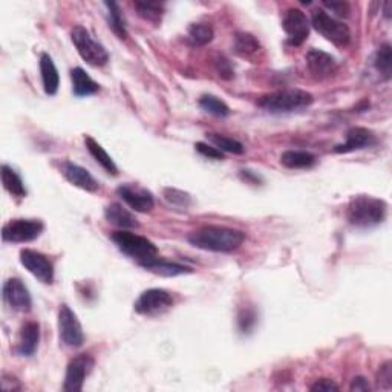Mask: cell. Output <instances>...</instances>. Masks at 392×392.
Listing matches in <instances>:
<instances>
[{"label":"cell","mask_w":392,"mask_h":392,"mask_svg":"<svg viewBox=\"0 0 392 392\" xmlns=\"http://www.w3.org/2000/svg\"><path fill=\"white\" fill-rule=\"evenodd\" d=\"M189 243L205 251H215V253H229L233 250H238L245 240V233L235 229H229V227H219V225H205L192 231L189 238Z\"/></svg>","instance_id":"cell-1"},{"label":"cell","mask_w":392,"mask_h":392,"mask_svg":"<svg viewBox=\"0 0 392 392\" xmlns=\"http://www.w3.org/2000/svg\"><path fill=\"white\" fill-rule=\"evenodd\" d=\"M388 204L380 198L359 195L351 199L347 209V219L351 225L369 229L382 224L386 218Z\"/></svg>","instance_id":"cell-2"},{"label":"cell","mask_w":392,"mask_h":392,"mask_svg":"<svg viewBox=\"0 0 392 392\" xmlns=\"http://www.w3.org/2000/svg\"><path fill=\"white\" fill-rule=\"evenodd\" d=\"M313 101V95L302 89H282L264 95L258 105L270 114H290L311 106Z\"/></svg>","instance_id":"cell-3"},{"label":"cell","mask_w":392,"mask_h":392,"mask_svg":"<svg viewBox=\"0 0 392 392\" xmlns=\"http://www.w3.org/2000/svg\"><path fill=\"white\" fill-rule=\"evenodd\" d=\"M111 238L115 245L118 247V250L121 253H125L130 259H134L140 267L158 258L156 245L147 238L135 235V233H130L126 230L115 231L112 233Z\"/></svg>","instance_id":"cell-4"},{"label":"cell","mask_w":392,"mask_h":392,"mask_svg":"<svg viewBox=\"0 0 392 392\" xmlns=\"http://www.w3.org/2000/svg\"><path fill=\"white\" fill-rule=\"evenodd\" d=\"M71 40L74 46L77 48V52L87 65L101 68L109 61V54L106 48L97 42L85 26L77 25L71 30Z\"/></svg>","instance_id":"cell-5"},{"label":"cell","mask_w":392,"mask_h":392,"mask_svg":"<svg viewBox=\"0 0 392 392\" xmlns=\"http://www.w3.org/2000/svg\"><path fill=\"white\" fill-rule=\"evenodd\" d=\"M311 25L316 31L337 48H345L351 42V31L348 26L329 16L327 11L314 10L311 14Z\"/></svg>","instance_id":"cell-6"},{"label":"cell","mask_w":392,"mask_h":392,"mask_svg":"<svg viewBox=\"0 0 392 392\" xmlns=\"http://www.w3.org/2000/svg\"><path fill=\"white\" fill-rule=\"evenodd\" d=\"M45 225L40 219H12L2 229V239L5 243L25 244L36 240L43 233Z\"/></svg>","instance_id":"cell-7"},{"label":"cell","mask_w":392,"mask_h":392,"mask_svg":"<svg viewBox=\"0 0 392 392\" xmlns=\"http://www.w3.org/2000/svg\"><path fill=\"white\" fill-rule=\"evenodd\" d=\"M172 305H174V296L169 291L163 288H150L136 299L134 309L143 316H156L167 311Z\"/></svg>","instance_id":"cell-8"},{"label":"cell","mask_w":392,"mask_h":392,"mask_svg":"<svg viewBox=\"0 0 392 392\" xmlns=\"http://www.w3.org/2000/svg\"><path fill=\"white\" fill-rule=\"evenodd\" d=\"M59 333L60 340L70 348H79L83 345L85 334L81 323L72 309L68 305H61L59 309Z\"/></svg>","instance_id":"cell-9"},{"label":"cell","mask_w":392,"mask_h":392,"mask_svg":"<svg viewBox=\"0 0 392 392\" xmlns=\"http://www.w3.org/2000/svg\"><path fill=\"white\" fill-rule=\"evenodd\" d=\"M95 360L89 354H79L68 363L66 375H65V386L66 392H80L83 389L86 377L92 373Z\"/></svg>","instance_id":"cell-10"},{"label":"cell","mask_w":392,"mask_h":392,"mask_svg":"<svg viewBox=\"0 0 392 392\" xmlns=\"http://www.w3.org/2000/svg\"><path fill=\"white\" fill-rule=\"evenodd\" d=\"M20 264H22L34 278L42 282V284L51 285L54 282V265L50 258L45 256L43 253L25 249L20 251Z\"/></svg>","instance_id":"cell-11"},{"label":"cell","mask_w":392,"mask_h":392,"mask_svg":"<svg viewBox=\"0 0 392 392\" xmlns=\"http://www.w3.org/2000/svg\"><path fill=\"white\" fill-rule=\"evenodd\" d=\"M282 28L288 36V43L300 46L309 36V20L305 12L298 8H290L282 20Z\"/></svg>","instance_id":"cell-12"},{"label":"cell","mask_w":392,"mask_h":392,"mask_svg":"<svg viewBox=\"0 0 392 392\" xmlns=\"http://www.w3.org/2000/svg\"><path fill=\"white\" fill-rule=\"evenodd\" d=\"M116 195H118L130 209L140 213H147L152 210L155 205L154 195L138 184H121L120 187L116 189Z\"/></svg>","instance_id":"cell-13"},{"label":"cell","mask_w":392,"mask_h":392,"mask_svg":"<svg viewBox=\"0 0 392 392\" xmlns=\"http://www.w3.org/2000/svg\"><path fill=\"white\" fill-rule=\"evenodd\" d=\"M3 299L14 311L28 313L32 307V299L28 288L20 279H8L3 284Z\"/></svg>","instance_id":"cell-14"},{"label":"cell","mask_w":392,"mask_h":392,"mask_svg":"<svg viewBox=\"0 0 392 392\" xmlns=\"http://www.w3.org/2000/svg\"><path fill=\"white\" fill-rule=\"evenodd\" d=\"M60 172L66 178V181H70L75 187L89 192V194H95L100 189L99 181L85 167L79 166V164L63 161L60 164Z\"/></svg>","instance_id":"cell-15"},{"label":"cell","mask_w":392,"mask_h":392,"mask_svg":"<svg viewBox=\"0 0 392 392\" xmlns=\"http://www.w3.org/2000/svg\"><path fill=\"white\" fill-rule=\"evenodd\" d=\"M377 141L373 130L367 127H351L347 132V141L336 146L334 152L337 154H349L355 150H362L374 146Z\"/></svg>","instance_id":"cell-16"},{"label":"cell","mask_w":392,"mask_h":392,"mask_svg":"<svg viewBox=\"0 0 392 392\" xmlns=\"http://www.w3.org/2000/svg\"><path fill=\"white\" fill-rule=\"evenodd\" d=\"M307 66L314 77L327 79L336 72L337 61L331 54L320 50H311L307 54Z\"/></svg>","instance_id":"cell-17"},{"label":"cell","mask_w":392,"mask_h":392,"mask_svg":"<svg viewBox=\"0 0 392 392\" xmlns=\"http://www.w3.org/2000/svg\"><path fill=\"white\" fill-rule=\"evenodd\" d=\"M105 218L109 224H112L118 229H136L138 227V219L135 218L132 212H129L125 205L118 203L109 204L105 209Z\"/></svg>","instance_id":"cell-18"},{"label":"cell","mask_w":392,"mask_h":392,"mask_svg":"<svg viewBox=\"0 0 392 392\" xmlns=\"http://www.w3.org/2000/svg\"><path fill=\"white\" fill-rule=\"evenodd\" d=\"M39 342H40V327L37 322H28L25 323L20 329V334H19V340H17V353L20 355H25V357H30L34 353H36V349L39 347Z\"/></svg>","instance_id":"cell-19"},{"label":"cell","mask_w":392,"mask_h":392,"mask_svg":"<svg viewBox=\"0 0 392 392\" xmlns=\"http://www.w3.org/2000/svg\"><path fill=\"white\" fill-rule=\"evenodd\" d=\"M40 72H42V81L43 89L48 95H56L59 91L60 77L59 71L50 54H42L40 56Z\"/></svg>","instance_id":"cell-20"},{"label":"cell","mask_w":392,"mask_h":392,"mask_svg":"<svg viewBox=\"0 0 392 392\" xmlns=\"http://www.w3.org/2000/svg\"><path fill=\"white\" fill-rule=\"evenodd\" d=\"M72 92L77 97H87V95L97 94L100 91V85L89 77L87 72L81 68H74L71 71Z\"/></svg>","instance_id":"cell-21"},{"label":"cell","mask_w":392,"mask_h":392,"mask_svg":"<svg viewBox=\"0 0 392 392\" xmlns=\"http://www.w3.org/2000/svg\"><path fill=\"white\" fill-rule=\"evenodd\" d=\"M85 144H86V149L89 150V154L92 155L94 160L97 161L100 166L107 172L109 175L115 176L116 174H118V169H116L111 155L106 152L105 147H103L99 141H95L92 136L87 135V136H85Z\"/></svg>","instance_id":"cell-22"},{"label":"cell","mask_w":392,"mask_h":392,"mask_svg":"<svg viewBox=\"0 0 392 392\" xmlns=\"http://www.w3.org/2000/svg\"><path fill=\"white\" fill-rule=\"evenodd\" d=\"M143 268H146V270H149L150 273L160 274V276H164V278H175V276H181V274L192 273L189 267H184V265L175 264V262H169V260H164L160 258H156L154 260H150V262L144 264Z\"/></svg>","instance_id":"cell-23"},{"label":"cell","mask_w":392,"mask_h":392,"mask_svg":"<svg viewBox=\"0 0 392 392\" xmlns=\"http://www.w3.org/2000/svg\"><path fill=\"white\" fill-rule=\"evenodd\" d=\"M262 51L258 39L249 32H238L235 36V52L239 57L254 60V57Z\"/></svg>","instance_id":"cell-24"},{"label":"cell","mask_w":392,"mask_h":392,"mask_svg":"<svg viewBox=\"0 0 392 392\" xmlns=\"http://www.w3.org/2000/svg\"><path fill=\"white\" fill-rule=\"evenodd\" d=\"M280 163L288 169H309L316 164V156L307 150H287L280 155Z\"/></svg>","instance_id":"cell-25"},{"label":"cell","mask_w":392,"mask_h":392,"mask_svg":"<svg viewBox=\"0 0 392 392\" xmlns=\"http://www.w3.org/2000/svg\"><path fill=\"white\" fill-rule=\"evenodd\" d=\"M0 174H2L3 187L6 192H8V194H11L12 196H16V198H25L26 195H28V192H26V187L22 181V178H20V175L14 169L3 164L2 172H0Z\"/></svg>","instance_id":"cell-26"},{"label":"cell","mask_w":392,"mask_h":392,"mask_svg":"<svg viewBox=\"0 0 392 392\" xmlns=\"http://www.w3.org/2000/svg\"><path fill=\"white\" fill-rule=\"evenodd\" d=\"M374 66H375V70L380 72V75L384 80L391 79V74H392V48L389 43H383L380 48H378V51L375 52Z\"/></svg>","instance_id":"cell-27"},{"label":"cell","mask_w":392,"mask_h":392,"mask_svg":"<svg viewBox=\"0 0 392 392\" xmlns=\"http://www.w3.org/2000/svg\"><path fill=\"white\" fill-rule=\"evenodd\" d=\"M207 140L212 143L216 149L221 150V152H229L235 155H243L245 152V147L240 144L238 140L229 138V136L219 135V134H207Z\"/></svg>","instance_id":"cell-28"},{"label":"cell","mask_w":392,"mask_h":392,"mask_svg":"<svg viewBox=\"0 0 392 392\" xmlns=\"http://www.w3.org/2000/svg\"><path fill=\"white\" fill-rule=\"evenodd\" d=\"M106 8L109 10V26L111 30L118 36L120 39H126L127 37V28H126V22L125 17L121 14V10L118 3L115 2H106Z\"/></svg>","instance_id":"cell-29"},{"label":"cell","mask_w":392,"mask_h":392,"mask_svg":"<svg viewBox=\"0 0 392 392\" xmlns=\"http://www.w3.org/2000/svg\"><path fill=\"white\" fill-rule=\"evenodd\" d=\"M215 31L207 23H192L189 26V39L195 46H205L210 43Z\"/></svg>","instance_id":"cell-30"},{"label":"cell","mask_w":392,"mask_h":392,"mask_svg":"<svg viewBox=\"0 0 392 392\" xmlns=\"http://www.w3.org/2000/svg\"><path fill=\"white\" fill-rule=\"evenodd\" d=\"M135 10L138 11L140 17L152 23H158L164 14V3L160 2H135Z\"/></svg>","instance_id":"cell-31"},{"label":"cell","mask_w":392,"mask_h":392,"mask_svg":"<svg viewBox=\"0 0 392 392\" xmlns=\"http://www.w3.org/2000/svg\"><path fill=\"white\" fill-rule=\"evenodd\" d=\"M199 106H201L205 112L215 116H227L230 114V107L227 106L223 100L215 97V95H203V97L199 99Z\"/></svg>","instance_id":"cell-32"},{"label":"cell","mask_w":392,"mask_h":392,"mask_svg":"<svg viewBox=\"0 0 392 392\" xmlns=\"http://www.w3.org/2000/svg\"><path fill=\"white\" fill-rule=\"evenodd\" d=\"M164 199L172 205H176V207H184L187 209L192 204V198L189 194H185L183 190L178 189H164Z\"/></svg>","instance_id":"cell-33"},{"label":"cell","mask_w":392,"mask_h":392,"mask_svg":"<svg viewBox=\"0 0 392 392\" xmlns=\"http://www.w3.org/2000/svg\"><path fill=\"white\" fill-rule=\"evenodd\" d=\"M256 322H258V314L253 308L247 307L244 309H240V313L238 316V325L240 331L243 333L251 331L254 325H256Z\"/></svg>","instance_id":"cell-34"},{"label":"cell","mask_w":392,"mask_h":392,"mask_svg":"<svg viewBox=\"0 0 392 392\" xmlns=\"http://www.w3.org/2000/svg\"><path fill=\"white\" fill-rule=\"evenodd\" d=\"M377 384H378V388L384 389V391L392 389V362L391 360L382 364V368L377 374Z\"/></svg>","instance_id":"cell-35"},{"label":"cell","mask_w":392,"mask_h":392,"mask_svg":"<svg viewBox=\"0 0 392 392\" xmlns=\"http://www.w3.org/2000/svg\"><path fill=\"white\" fill-rule=\"evenodd\" d=\"M215 70L218 72V75L224 80H230L235 75V68L231 66L230 60L225 59L224 56H218L215 59Z\"/></svg>","instance_id":"cell-36"},{"label":"cell","mask_w":392,"mask_h":392,"mask_svg":"<svg viewBox=\"0 0 392 392\" xmlns=\"http://www.w3.org/2000/svg\"><path fill=\"white\" fill-rule=\"evenodd\" d=\"M195 147H196V150H198L199 154H201L205 158H209V160H216V161L224 160V154L219 149H216L215 146H212V144L196 143Z\"/></svg>","instance_id":"cell-37"},{"label":"cell","mask_w":392,"mask_h":392,"mask_svg":"<svg viewBox=\"0 0 392 392\" xmlns=\"http://www.w3.org/2000/svg\"><path fill=\"white\" fill-rule=\"evenodd\" d=\"M325 8L331 10L336 16L339 17H348L351 12V6L348 2H323L322 3Z\"/></svg>","instance_id":"cell-38"},{"label":"cell","mask_w":392,"mask_h":392,"mask_svg":"<svg viewBox=\"0 0 392 392\" xmlns=\"http://www.w3.org/2000/svg\"><path fill=\"white\" fill-rule=\"evenodd\" d=\"M309 389L314 392H334L339 391V386H337L333 380H329V378H320V380L316 382Z\"/></svg>","instance_id":"cell-39"},{"label":"cell","mask_w":392,"mask_h":392,"mask_svg":"<svg viewBox=\"0 0 392 392\" xmlns=\"http://www.w3.org/2000/svg\"><path fill=\"white\" fill-rule=\"evenodd\" d=\"M351 392H364V391H371V384L364 377H355L353 382H351L349 386Z\"/></svg>","instance_id":"cell-40"},{"label":"cell","mask_w":392,"mask_h":392,"mask_svg":"<svg viewBox=\"0 0 392 392\" xmlns=\"http://www.w3.org/2000/svg\"><path fill=\"white\" fill-rule=\"evenodd\" d=\"M384 17L391 19V2H384Z\"/></svg>","instance_id":"cell-41"}]
</instances>
